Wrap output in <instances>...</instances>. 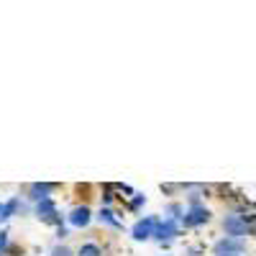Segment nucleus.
I'll use <instances>...</instances> for the list:
<instances>
[{"label":"nucleus","instance_id":"nucleus-1","mask_svg":"<svg viewBox=\"0 0 256 256\" xmlns=\"http://www.w3.org/2000/svg\"><path fill=\"white\" fill-rule=\"evenodd\" d=\"M223 228H226V236L228 238H238V241L244 236H251V233H254V226H248L244 220V216H226Z\"/></svg>","mask_w":256,"mask_h":256},{"label":"nucleus","instance_id":"nucleus-2","mask_svg":"<svg viewBox=\"0 0 256 256\" xmlns=\"http://www.w3.org/2000/svg\"><path fill=\"white\" fill-rule=\"evenodd\" d=\"M36 218L44 220V223H52V226H59V228H62V216H59V210H56V205H54L52 198L36 202Z\"/></svg>","mask_w":256,"mask_h":256},{"label":"nucleus","instance_id":"nucleus-3","mask_svg":"<svg viewBox=\"0 0 256 256\" xmlns=\"http://www.w3.org/2000/svg\"><path fill=\"white\" fill-rule=\"evenodd\" d=\"M208 220H210V210H208L205 205H200V202L190 205V208L184 210V216H182L184 228H195V226H202V223H208Z\"/></svg>","mask_w":256,"mask_h":256},{"label":"nucleus","instance_id":"nucleus-4","mask_svg":"<svg viewBox=\"0 0 256 256\" xmlns=\"http://www.w3.org/2000/svg\"><path fill=\"white\" fill-rule=\"evenodd\" d=\"M177 236H180V226H177V220H172V218L156 220V226H154V236H152V238H156L159 244H166V241H172V238H177Z\"/></svg>","mask_w":256,"mask_h":256},{"label":"nucleus","instance_id":"nucleus-5","mask_svg":"<svg viewBox=\"0 0 256 256\" xmlns=\"http://www.w3.org/2000/svg\"><path fill=\"white\" fill-rule=\"evenodd\" d=\"M244 241H238V238H220L216 246H212V254L216 256H241L244 254Z\"/></svg>","mask_w":256,"mask_h":256},{"label":"nucleus","instance_id":"nucleus-6","mask_svg":"<svg viewBox=\"0 0 256 256\" xmlns=\"http://www.w3.org/2000/svg\"><path fill=\"white\" fill-rule=\"evenodd\" d=\"M154 226H156V218H154V216L141 218V220L131 228L134 238H136V241H146V238H152V236H154Z\"/></svg>","mask_w":256,"mask_h":256},{"label":"nucleus","instance_id":"nucleus-7","mask_svg":"<svg viewBox=\"0 0 256 256\" xmlns=\"http://www.w3.org/2000/svg\"><path fill=\"white\" fill-rule=\"evenodd\" d=\"M92 220V210L88 205H77L72 212H70V223L77 226V228H84V226H90Z\"/></svg>","mask_w":256,"mask_h":256},{"label":"nucleus","instance_id":"nucleus-8","mask_svg":"<svg viewBox=\"0 0 256 256\" xmlns=\"http://www.w3.org/2000/svg\"><path fill=\"white\" fill-rule=\"evenodd\" d=\"M54 190H56L54 182H36V184H31V190H28V192H31L28 198L36 200V202H38V200H46L49 192H54Z\"/></svg>","mask_w":256,"mask_h":256},{"label":"nucleus","instance_id":"nucleus-9","mask_svg":"<svg viewBox=\"0 0 256 256\" xmlns=\"http://www.w3.org/2000/svg\"><path fill=\"white\" fill-rule=\"evenodd\" d=\"M98 218H100L102 223H108V226H113V228H120V223L116 220V216H113V210H110V208H102Z\"/></svg>","mask_w":256,"mask_h":256},{"label":"nucleus","instance_id":"nucleus-10","mask_svg":"<svg viewBox=\"0 0 256 256\" xmlns=\"http://www.w3.org/2000/svg\"><path fill=\"white\" fill-rule=\"evenodd\" d=\"M77 256H102V251H100V246H95V244H84V246L77 251Z\"/></svg>","mask_w":256,"mask_h":256},{"label":"nucleus","instance_id":"nucleus-11","mask_svg":"<svg viewBox=\"0 0 256 256\" xmlns=\"http://www.w3.org/2000/svg\"><path fill=\"white\" fill-rule=\"evenodd\" d=\"M8 246H10V236H8L6 230H0V256L8 251Z\"/></svg>","mask_w":256,"mask_h":256},{"label":"nucleus","instance_id":"nucleus-12","mask_svg":"<svg viewBox=\"0 0 256 256\" xmlns=\"http://www.w3.org/2000/svg\"><path fill=\"white\" fill-rule=\"evenodd\" d=\"M18 205H20V202H18L16 198L6 202V216H8V218H10V216H16V210H18Z\"/></svg>","mask_w":256,"mask_h":256},{"label":"nucleus","instance_id":"nucleus-13","mask_svg":"<svg viewBox=\"0 0 256 256\" xmlns=\"http://www.w3.org/2000/svg\"><path fill=\"white\" fill-rule=\"evenodd\" d=\"M52 256H72V251H70L67 246H56V248L52 251Z\"/></svg>","mask_w":256,"mask_h":256},{"label":"nucleus","instance_id":"nucleus-14","mask_svg":"<svg viewBox=\"0 0 256 256\" xmlns=\"http://www.w3.org/2000/svg\"><path fill=\"white\" fill-rule=\"evenodd\" d=\"M144 200H146L144 195H136V198H134V202H131V208H134V210H138V208L144 205Z\"/></svg>","mask_w":256,"mask_h":256},{"label":"nucleus","instance_id":"nucleus-15","mask_svg":"<svg viewBox=\"0 0 256 256\" xmlns=\"http://www.w3.org/2000/svg\"><path fill=\"white\" fill-rule=\"evenodd\" d=\"M0 220H8V216H6V202H0Z\"/></svg>","mask_w":256,"mask_h":256}]
</instances>
